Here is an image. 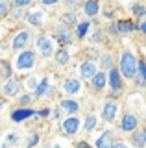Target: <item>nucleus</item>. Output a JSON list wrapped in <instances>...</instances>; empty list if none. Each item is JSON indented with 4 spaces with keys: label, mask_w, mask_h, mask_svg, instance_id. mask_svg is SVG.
Returning a JSON list of instances; mask_svg holds the SVG:
<instances>
[{
    "label": "nucleus",
    "mask_w": 146,
    "mask_h": 148,
    "mask_svg": "<svg viewBox=\"0 0 146 148\" xmlns=\"http://www.w3.org/2000/svg\"><path fill=\"white\" fill-rule=\"evenodd\" d=\"M137 59L131 52H124L120 58V74L128 80H133L137 76Z\"/></svg>",
    "instance_id": "nucleus-1"
},
{
    "label": "nucleus",
    "mask_w": 146,
    "mask_h": 148,
    "mask_svg": "<svg viewBox=\"0 0 146 148\" xmlns=\"http://www.w3.org/2000/svg\"><path fill=\"white\" fill-rule=\"evenodd\" d=\"M35 61H37V56H35L33 50H22V52L15 58V69L17 71H30V69L35 67Z\"/></svg>",
    "instance_id": "nucleus-2"
},
{
    "label": "nucleus",
    "mask_w": 146,
    "mask_h": 148,
    "mask_svg": "<svg viewBox=\"0 0 146 148\" xmlns=\"http://www.w3.org/2000/svg\"><path fill=\"white\" fill-rule=\"evenodd\" d=\"M20 89H22L20 82L15 80V78H10V80H6V83L2 85V95L6 96V98H15V96H19Z\"/></svg>",
    "instance_id": "nucleus-3"
},
{
    "label": "nucleus",
    "mask_w": 146,
    "mask_h": 148,
    "mask_svg": "<svg viewBox=\"0 0 146 148\" xmlns=\"http://www.w3.org/2000/svg\"><path fill=\"white\" fill-rule=\"evenodd\" d=\"M37 115V111L35 109H31V108H17V109H13L11 111V122H15V124H19V122H24L26 119H30V117H35Z\"/></svg>",
    "instance_id": "nucleus-4"
},
{
    "label": "nucleus",
    "mask_w": 146,
    "mask_h": 148,
    "mask_svg": "<svg viewBox=\"0 0 146 148\" xmlns=\"http://www.w3.org/2000/svg\"><path fill=\"white\" fill-rule=\"evenodd\" d=\"M37 50L39 54L43 56V58H50V56L54 54V43L52 39L46 35H39L37 37Z\"/></svg>",
    "instance_id": "nucleus-5"
},
{
    "label": "nucleus",
    "mask_w": 146,
    "mask_h": 148,
    "mask_svg": "<svg viewBox=\"0 0 146 148\" xmlns=\"http://www.w3.org/2000/svg\"><path fill=\"white\" fill-rule=\"evenodd\" d=\"M56 41H57L59 46L70 45V43H72V32H70V26H65V24L59 26L57 30H56Z\"/></svg>",
    "instance_id": "nucleus-6"
},
{
    "label": "nucleus",
    "mask_w": 146,
    "mask_h": 148,
    "mask_svg": "<svg viewBox=\"0 0 146 148\" xmlns=\"http://www.w3.org/2000/svg\"><path fill=\"white\" fill-rule=\"evenodd\" d=\"M30 39H31V34H30L28 30H22V32H19V34L13 37L11 48H13V50H22V48H26V45L30 43Z\"/></svg>",
    "instance_id": "nucleus-7"
},
{
    "label": "nucleus",
    "mask_w": 146,
    "mask_h": 148,
    "mask_svg": "<svg viewBox=\"0 0 146 148\" xmlns=\"http://www.w3.org/2000/svg\"><path fill=\"white\" fill-rule=\"evenodd\" d=\"M78 128H80V119L74 117V115H70L68 119L63 120V132H65V135L72 137L78 133Z\"/></svg>",
    "instance_id": "nucleus-8"
},
{
    "label": "nucleus",
    "mask_w": 146,
    "mask_h": 148,
    "mask_svg": "<svg viewBox=\"0 0 146 148\" xmlns=\"http://www.w3.org/2000/svg\"><path fill=\"white\" fill-rule=\"evenodd\" d=\"M107 82H109V85H111L113 92H120V89H122V80H120V72H118L115 67H113V69H109Z\"/></svg>",
    "instance_id": "nucleus-9"
},
{
    "label": "nucleus",
    "mask_w": 146,
    "mask_h": 148,
    "mask_svg": "<svg viewBox=\"0 0 146 148\" xmlns=\"http://www.w3.org/2000/svg\"><path fill=\"white\" fill-rule=\"evenodd\" d=\"M117 111H118V106H117L113 100H107L106 104H104V109H102V117H104V120H107V122L115 120Z\"/></svg>",
    "instance_id": "nucleus-10"
},
{
    "label": "nucleus",
    "mask_w": 146,
    "mask_h": 148,
    "mask_svg": "<svg viewBox=\"0 0 146 148\" xmlns=\"http://www.w3.org/2000/svg\"><path fill=\"white\" fill-rule=\"evenodd\" d=\"M137 124H139V119H137L133 113H128V115H124L120 126H122V130H124L126 133H131V132L137 130Z\"/></svg>",
    "instance_id": "nucleus-11"
},
{
    "label": "nucleus",
    "mask_w": 146,
    "mask_h": 148,
    "mask_svg": "<svg viewBox=\"0 0 146 148\" xmlns=\"http://www.w3.org/2000/svg\"><path fill=\"white\" fill-rule=\"evenodd\" d=\"M96 72H98V71H96V65H94L93 61L81 63V67H80V76L83 78V80H91V78H93Z\"/></svg>",
    "instance_id": "nucleus-12"
},
{
    "label": "nucleus",
    "mask_w": 146,
    "mask_h": 148,
    "mask_svg": "<svg viewBox=\"0 0 146 148\" xmlns=\"http://www.w3.org/2000/svg\"><path fill=\"white\" fill-rule=\"evenodd\" d=\"M106 83H107V74L106 72H96L93 78H91V85H93V89L94 91H102L104 87H106Z\"/></svg>",
    "instance_id": "nucleus-13"
},
{
    "label": "nucleus",
    "mask_w": 146,
    "mask_h": 148,
    "mask_svg": "<svg viewBox=\"0 0 146 148\" xmlns=\"http://www.w3.org/2000/svg\"><path fill=\"white\" fill-rule=\"evenodd\" d=\"M19 141H20V135L17 132H8L4 141L0 143V148H13V146L19 145Z\"/></svg>",
    "instance_id": "nucleus-14"
},
{
    "label": "nucleus",
    "mask_w": 146,
    "mask_h": 148,
    "mask_svg": "<svg viewBox=\"0 0 146 148\" xmlns=\"http://www.w3.org/2000/svg\"><path fill=\"white\" fill-rule=\"evenodd\" d=\"M81 89V83L80 80H76V78H68V80H65V83H63V91L67 92V95H76V92H80Z\"/></svg>",
    "instance_id": "nucleus-15"
},
{
    "label": "nucleus",
    "mask_w": 146,
    "mask_h": 148,
    "mask_svg": "<svg viewBox=\"0 0 146 148\" xmlns=\"http://www.w3.org/2000/svg\"><path fill=\"white\" fill-rule=\"evenodd\" d=\"M96 148H113V133L104 132L102 135L96 139Z\"/></svg>",
    "instance_id": "nucleus-16"
},
{
    "label": "nucleus",
    "mask_w": 146,
    "mask_h": 148,
    "mask_svg": "<svg viewBox=\"0 0 146 148\" xmlns=\"http://www.w3.org/2000/svg\"><path fill=\"white\" fill-rule=\"evenodd\" d=\"M83 11H85V15H89V17L98 15V11H100L98 0H87V2L83 4Z\"/></svg>",
    "instance_id": "nucleus-17"
},
{
    "label": "nucleus",
    "mask_w": 146,
    "mask_h": 148,
    "mask_svg": "<svg viewBox=\"0 0 146 148\" xmlns=\"http://www.w3.org/2000/svg\"><path fill=\"white\" fill-rule=\"evenodd\" d=\"M131 141H133V145L137 148H146V128H143V130H139L137 133H133Z\"/></svg>",
    "instance_id": "nucleus-18"
},
{
    "label": "nucleus",
    "mask_w": 146,
    "mask_h": 148,
    "mask_svg": "<svg viewBox=\"0 0 146 148\" xmlns=\"http://www.w3.org/2000/svg\"><path fill=\"white\" fill-rule=\"evenodd\" d=\"M61 109L67 111V113H76L80 109V104L72 98H65V100H61Z\"/></svg>",
    "instance_id": "nucleus-19"
},
{
    "label": "nucleus",
    "mask_w": 146,
    "mask_h": 148,
    "mask_svg": "<svg viewBox=\"0 0 146 148\" xmlns=\"http://www.w3.org/2000/svg\"><path fill=\"white\" fill-rule=\"evenodd\" d=\"M50 91H52V87L48 85V78H43V80L39 82L37 89L33 91V95H35V96H46Z\"/></svg>",
    "instance_id": "nucleus-20"
},
{
    "label": "nucleus",
    "mask_w": 146,
    "mask_h": 148,
    "mask_svg": "<svg viewBox=\"0 0 146 148\" xmlns=\"http://www.w3.org/2000/svg\"><path fill=\"white\" fill-rule=\"evenodd\" d=\"M43 15H44L43 11H31V13L26 15V21H28L31 26H41L43 24Z\"/></svg>",
    "instance_id": "nucleus-21"
},
{
    "label": "nucleus",
    "mask_w": 146,
    "mask_h": 148,
    "mask_svg": "<svg viewBox=\"0 0 146 148\" xmlns=\"http://www.w3.org/2000/svg\"><path fill=\"white\" fill-rule=\"evenodd\" d=\"M137 83L139 85H144L146 83V63L144 61H139L137 63Z\"/></svg>",
    "instance_id": "nucleus-22"
},
{
    "label": "nucleus",
    "mask_w": 146,
    "mask_h": 148,
    "mask_svg": "<svg viewBox=\"0 0 146 148\" xmlns=\"http://www.w3.org/2000/svg\"><path fill=\"white\" fill-rule=\"evenodd\" d=\"M117 30H118V34H130V32L135 30V24L131 21H120L117 24Z\"/></svg>",
    "instance_id": "nucleus-23"
},
{
    "label": "nucleus",
    "mask_w": 146,
    "mask_h": 148,
    "mask_svg": "<svg viewBox=\"0 0 146 148\" xmlns=\"http://www.w3.org/2000/svg\"><path fill=\"white\" fill-rule=\"evenodd\" d=\"M68 59H70V54H68L65 48H61V50H57V52H56V63L57 65H67Z\"/></svg>",
    "instance_id": "nucleus-24"
},
{
    "label": "nucleus",
    "mask_w": 146,
    "mask_h": 148,
    "mask_svg": "<svg viewBox=\"0 0 146 148\" xmlns=\"http://www.w3.org/2000/svg\"><path fill=\"white\" fill-rule=\"evenodd\" d=\"M10 13H11L10 0H0V18H2V17H8Z\"/></svg>",
    "instance_id": "nucleus-25"
},
{
    "label": "nucleus",
    "mask_w": 146,
    "mask_h": 148,
    "mask_svg": "<svg viewBox=\"0 0 146 148\" xmlns=\"http://www.w3.org/2000/svg\"><path fill=\"white\" fill-rule=\"evenodd\" d=\"M76 21H78V18H76V15H74V13H63V15H61V22H63V24H65V26H72V24H76Z\"/></svg>",
    "instance_id": "nucleus-26"
},
{
    "label": "nucleus",
    "mask_w": 146,
    "mask_h": 148,
    "mask_svg": "<svg viewBox=\"0 0 146 148\" xmlns=\"http://www.w3.org/2000/svg\"><path fill=\"white\" fill-rule=\"evenodd\" d=\"M10 15H13V21H22V18H26L28 13L24 11V8H13V11Z\"/></svg>",
    "instance_id": "nucleus-27"
},
{
    "label": "nucleus",
    "mask_w": 146,
    "mask_h": 148,
    "mask_svg": "<svg viewBox=\"0 0 146 148\" xmlns=\"http://www.w3.org/2000/svg\"><path fill=\"white\" fill-rule=\"evenodd\" d=\"M89 28H91V22H89V21H85V22H80V24H78V37H80V39H83V37L87 35Z\"/></svg>",
    "instance_id": "nucleus-28"
},
{
    "label": "nucleus",
    "mask_w": 146,
    "mask_h": 148,
    "mask_svg": "<svg viewBox=\"0 0 146 148\" xmlns=\"http://www.w3.org/2000/svg\"><path fill=\"white\" fill-rule=\"evenodd\" d=\"M94 126H96V117L94 115H89L87 119H85V124H83V130L85 132H93Z\"/></svg>",
    "instance_id": "nucleus-29"
},
{
    "label": "nucleus",
    "mask_w": 146,
    "mask_h": 148,
    "mask_svg": "<svg viewBox=\"0 0 146 148\" xmlns=\"http://www.w3.org/2000/svg\"><path fill=\"white\" fill-rule=\"evenodd\" d=\"M0 67H2V76L6 78V80H10V78H11V74H13V71H11V65L8 63V61H2V63H0Z\"/></svg>",
    "instance_id": "nucleus-30"
},
{
    "label": "nucleus",
    "mask_w": 146,
    "mask_h": 148,
    "mask_svg": "<svg viewBox=\"0 0 146 148\" xmlns=\"http://www.w3.org/2000/svg\"><path fill=\"white\" fill-rule=\"evenodd\" d=\"M28 104H31V95H20L19 96V108H28Z\"/></svg>",
    "instance_id": "nucleus-31"
},
{
    "label": "nucleus",
    "mask_w": 146,
    "mask_h": 148,
    "mask_svg": "<svg viewBox=\"0 0 146 148\" xmlns=\"http://www.w3.org/2000/svg\"><path fill=\"white\" fill-rule=\"evenodd\" d=\"M37 143H39V133L37 132H31L30 137H28V145H26V148H33Z\"/></svg>",
    "instance_id": "nucleus-32"
},
{
    "label": "nucleus",
    "mask_w": 146,
    "mask_h": 148,
    "mask_svg": "<svg viewBox=\"0 0 146 148\" xmlns=\"http://www.w3.org/2000/svg\"><path fill=\"white\" fill-rule=\"evenodd\" d=\"M133 15H135L137 18H143V17H146V8H144V6H141V4L133 6Z\"/></svg>",
    "instance_id": "nucleus-33"
},
{
    "label": "nucleus",
    "mask_w": 146,
    "mask_h": 148,
    "mask_svg": "<svg viewBox=\"0 0 146 148\" xmlns=\"http://www.w3.org/2000/svg\"><path fill=\"white\" fill-rule=\"evenodd\" d=\"M102 67H106V69H113V58H111V54L102 56Z\"/></svg>",
    "instance_id": "nucleus-34"
},
{
    "label": "nucleus",
    "mask_w": 146,
    "mask_h": 148,
    "mask_svg": "<svg viewBox=\"0 0 146 148\" xmlns=\"http://www.w3.org/2000/svg\"><path fill=\"white\" fill-rule=\"evenodd\" d=\"M31 2H33V0H13V8H26V6H30Z\"/></svg>",
    "instance_id": "nucleus-35"
},
{
    "label": "nucleus",
    "mask_w": 146,
    "mask_h": 148,
    "mask_svg": "<svg viewBox=\"0 0 146 148\" xmlns=\"http://www.w3.org/2000/svg\"><path fill=\"white\" fill-rule=\"evenodd\" d=\"M37 85H39V83H37V80H35V78H28V89H37Z\"/></svg>",
    "instance_id": "nucleus-36"
},
{
    "label": "nucleus",
    "mask_w": 146,
    "mask_h": 148,
    "mask_svg": "<svg viewBox=\"0 0 146 148\" xmlns=\"http://www.w3.org/2000/svg\"><path fill=\"white\" fill-rule=\"evenodd\" d=\"M48 115H50V109H48V108H44V109L37 111V117H41V119H46Z\"/></svg>",
    "instance_id": "nucleus-37"
},
{
    "label": "nucleus",
    "mask_w": 146,
    "mask_h": 148,
    "mask_svg": "<svg viewBox=\"0 0 146 148\" xmlns=\"http://www.w3.org/2000/svg\"><path fill=\"white\" fill-rule=\"evenodd\" d=\"M113 148H128V145L122 141H117V143H113Z\"/></svg>",
    "instance_id": "nucleus-38"
},
{
    "label": "nucleus",
    "mask_w": 146,
    "mask_h": 148,
    "mask_svg": "<svg viewBox=\"0 0 146 148\" xmlns=\"http://www.w3.org/2000/svg\"><path fill=\"white\" fill-rule=\"evenodd\" d=\"M76 148H93L89 145V143H85V141H81V143H78V145H76Z\"/></svg>",
    "instance_id": "nucleus-39"
},
{
    "label": "nucleus",
    "mask_w": 146,
    "mask_h": 148,
    "mask_svg": "<svg viewBox=\"0 0 146 148\" xmlns=\"http://www.w3.org/2000/svg\"><path fill=\"white\" fill-rule=\"evenodd\" d=\"M107 30H109V34H111V35H117V34H118V30H117V26H115V24H111V26L107 28Z\"/></svg>",
    "instance_id": "nucleus-40"
},
{
    "label": "nucleus",
    "mask_w": 146,
    "mask_h": 148,
    "mask_svg": "<svg viewBox=\"0 0 146 148\" xmlns=\"http://www.w3.org/2000/svg\"><path fill=\"white\" fill-rule=\"evenodd\" d=\"M57 2H59V0H43V4H44V6H56Z\"/></svg>",
    "instance_id": "nucleus-41"
},
{
    "label": "nucleus",
    "mask_w": 146,
    "mask_h": 148,
    "mask_svg": "<svg viewBox=\"0 0 146 148\" xmlns=\"http://www.w3.org/2000/svg\"><path fill=\"white\" fill-rule=\"evenodd\" d=\"M113 13H115V11H113V8H107V9H106V17H107V18H113V17H115Z\"/></svg>",
    "instance_id": "nucleus-42"
},
{
    "label": "nucleus",
    "mask_w": 146,
    "mask_h": 148,
    "mask_svg": "<svg viewBox=\"0 0 146 148\" xmlns=\"http://www.w3.org/2000/svg\"><path fill=\"white\" fill-rule=\"evenodd\" d=\"M139 30H141V32H143V34L146 35V21H143V22L139 24Z\"/></svg>",
    "instance_id": "nucleus-43"
},
{
    "label": "nucleus",
    "mask_w": 146,
    "mask_h": 148,
    "mask_svg": "<svg viewBox=\"0 0 146 148\" xmlns=\"http://www.w3.org/2000/svg\"><path fill=\"white\" fill-rule=\"evenodd\" d=\"M65 4H67V6H72V8H74V6H78V0H65Z\"/></svg>",
    "instance_id": "nucleus-44"
},
{
    "label": "nucleus",
    "mask_w": 146,
    "mask_h": 148,
    "mask_svg": "<svg viewBox=\"0 0 146 148\" xmlns=\"http://www.w3.org/2000/svg\"><path fill=\"white\" fill-rule=\"evenodd\" d=\"M4 109V104H2V102H0V111H2Z\"/></svg>",
    "instance_id": "nucleus-45"
}]
</instances>
